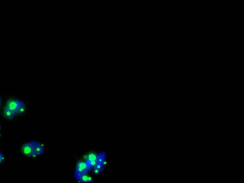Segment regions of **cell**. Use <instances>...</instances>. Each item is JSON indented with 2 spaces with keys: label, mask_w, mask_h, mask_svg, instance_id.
<instances>
[{
  "label": "cell",
  "mask_w": 244,
  "mask_h": 183,
  "mask_svg": "<svg viewBox=\"0 0 244 183\" xmlns=\"http://www.w3.org/2000/svg\"><path fill=\"white\" fill-rule=\"evenodd\" d=\"M29 143L33 149V157H38L43 154L45 152L44 147L40 143L36 141H31Z\"/></svg>",
  "instance_id": "cell-1"
},
{
  "label": "cell",
  "mask_w": 244,
  "mask_h": 183,
  "mask_svg": "<svg viewBox=\"0 0 244 183\" xmlns=\"http://www.w3.org/2000/svg\"><path fill=\"white\" fill-rule=\"evenodd\" d=\"M21 101L16 99H10L7 102L6 107L12 111H14L16 114L17 110L19 106Z\"/></svg>",
  "instance_id": "cell-2"
},
{
  "label": "cell",
  "mask_w": 244,
  "mask_h": 183,
  "mask_svg": "<svg viewBox=\"0 0 244 183\" xmlns=\"http://www.w3.org/2000/svg\"><path fill=\"white\" fill-rule=\"evenodd\" d=\"M22 151L24 154L27 157H33V151L32 146L29 143H26L22 146Z\"/></svg>",
  "instance_id": "cell-3"
},
{
  "label": "cell",
  "mask_w": 244,
  "mask_h": 183,
  "mask_svg": "<svg viewBox=\"0 0 244 183\" xmlns=\"http://www.w3.org/2000/svg\"><path fill=\"white\" fill-rule=\"evenodd\" d=\"M90 171V170L89 169H85L82 168L77 167L75 173V176L76 179L79 181L83 176L86 174Z\"/></svg>",
  "instance_id": "cell-4"
},
{
  "label": "cell",
  "mask_w": 244,
  "mask_h": 183,
  "mask_svg": "<svg viewBox=\"0 0 244 183\" xmlns=\"http://www.w3.org/2000/svg\"><path fill=\"white\" fill-rule=\"evenodd\" d=\"M106 159V154L104 152H100L97 155V159L96 161V164L105 165V161Z\"/></svg>",
  "instance_id": "cell-5"
},
{
  "label": "cell",
  "mask_w": 244,
  "mask_h": 183,
  "mask_svg": "<svg viewBox=\"0 0 244 183\" xmlns=\"http://www.w3.org/2000/svg\"><path fill=\"white\" fill-rule=\"evenodd\" d=\"M3 115L4 117L8 118V119H12L14 118L16 114L14 111H12L6 107L3 111Z\"/></svg>",
  "instance_id": "cell-6"
},
{
  "label": "cell",
  "mask_w": 244,
  "mask_h": 183,
  "mask_svg": "<svg viewBox=\"0 0 244 183\" xmlns=\"http://www.w3.org/2000/svg\"><path fill=\"white\" fill-rule=\"evenodd\" d=\"M26 105H25L24 103L23 102L21 101L19 106L18 107V109L17 110L16 115L17 114H21L25 112L26 110Z\"/></svg>",
  "instance_id": "cell-7"
},
{
  "label": "cell",
  "mask_w": 244,
  "mask_h": 183,
  "mask_svg": "<svg viewBox=\"0 0 244 183\" xmlns=\"http://www.w3.org/2000/svg\"><path fill=\"white\" fill-rule=\"evenodd\" d=\"M97 155L94 152H91L88 155L86 159V162H91V161H96L97 159Z\"/></svg>",
  "instance_id": "cell-8"
},
{
  "label": "cell",
  "mask_w": 244,
  "mask_h": 183,
  "mask_svg": "<svg viewBox=\"0 0 244 183\" xmlns=\"http://www.w3.org/2000/svg\"><path fill=\"white\" fill-rule=\"evenodd\" d=\"M77 167L82 168L83 169H89L90 170L91 169H89V168L86 165V163L84 162H79L77 164Z\"/></svg>",
  "instance_id": "cell-9"
},
{
  "label": "cell",
  "mask_w": 244,
  "mask_h": 183,
  "mask_svg": "<svg viewBox=\"0 0 244 183\" xmlns=\"http://www.w3.org/2000/svg\"><path fill=\"white\" fill-rule=\"evenodd\" d=\"M88 177L89 176H87L86 174L84 175L80 179L79 181L81 182H83V183H88Z\"/></svg>",
  "instance_id": "cell-10"
},
{
  "label": "cell",
  "mask_w": 244,
  "mask_h": 183,
  "mask_svg": "<svg viewBox=\"0 0 244 183\" xmlns=\"http://www.w3.org/2000/svg\"><path fill=\"white\" fill-rule=\"evenodd\" d=\"M4 161V156L1 152H0V164H2Z\"/></svg>",
  "instance_id": "cell-11"
},
{
  "label": "cell",
  "mask_w": 244,
  "mask_h": 183,
  "mask_svg": "<svg viewBox=\"0 0 244 183\" xmlns=\"http://www.w3.org/2000/svg\"><path fill=\"white\" fill-rule=\"evenodd\" d=\"M1 97L0 96V106H1Z\"/></svg>",
  "instance_id": "cell-12"
},
{
  "label": "cell",
  "mask_w": 244,
  "mask_h": 183,
  "mask_svg": "<svg viewBox=\"0 0 244 183\" xmlns=\"http://www.w3.org/2000/svg\"><path fill=\"white\" fill-rule=\"evenodd\" d=\"M1 126H0V131H1Z\"/></svg>",
  "instance_id": "cell-13"
}]
</instances>
